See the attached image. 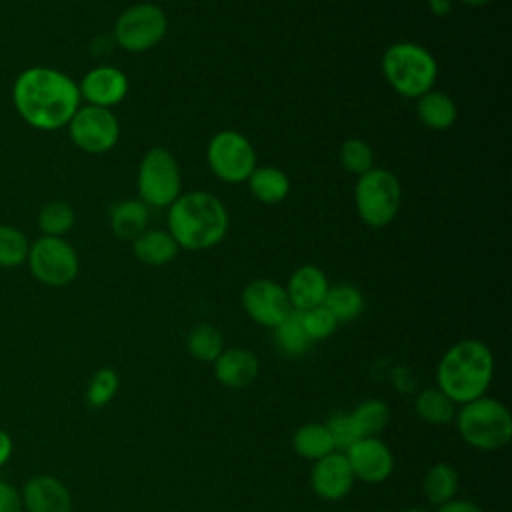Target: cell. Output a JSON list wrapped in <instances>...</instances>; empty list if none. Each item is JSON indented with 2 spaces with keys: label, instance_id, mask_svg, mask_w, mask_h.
Returning a JSON list of instances; mask_svg holds the SVG:
<instances>
[{
  "label": "cell",
  "instance_id": "6da1fadb",
  "mask_svg": "<svg viewBox=\"0 0 512 512\" xmlns=\"http://www.w3.org/2000/svg\"><path fill=\"white\" fill-rule=\"evenodd\" d=\"M80 100L78 84L50 66H30L12 84L16 112L28 126L44 132L68 126Z\"/></svg>",
  "mask_w": 512,
  "mask_h": 512
},
{
  "label": "cell",
  "instance_id": "7a4b0ae2",
  "mask_svg": "<svg viewBox=\"0 0 512 512\" xmlns=\"http://www.w3.org/2000/svg\"><path fill=\"white\" fill-rule=\"evenodd\" d=\"M228 224L226 206L204 190L184 192L168 206V232L184 250L214 248L224 240Z\"/></svg>",
  "mask_w": 512,
  "mask_h": 512
},
{
  "label": "cell",
  "instance_id": "3957f363",
  "mask_svg": "<svg viewBox=\"0 0 512 512\" xmlns=\"http://www.w3.org/2000/svg\"><path fill=\"white\" fill-rule=\"evenodd\" d=\"M492 376L494 356L490 348L476 338H464L442 354L436 366V388L454 404H466L486 394Z\"/></svg>",
  "mask_w": 512,
  "mask_h": 512
},
{
  "label": "cell",
  "instance_id": "277c9868",
  "mask_svg": "<svg viewBox=\"0 0 512 512\" xmlns=\"http://www.w3.org/2000/svg\"><path fill=\"white\" fill-rule=\"evenodd\" d=\"M454 422L460 438L482 452L502 450L512 438L510 410L506 404L486 394L460 404V410L454 414Z\"/></svg>",
  "mask_w": 512,
  "mask_h": 512
},
{
  "label": "cell",
  "instance_id": "5b68a950",
  "mask_svg": "<svg viewBox=\"0 0 512 512\" xmlns=\"http://www.w3.org/2000/svg\"><path fill=\"white\" fill-rule=\"evenodd\" d=\"M382 74L404 98H420L434 88L438 64L430 50L416 42L400 40L386 48L382 56Z\"/></svg>",
  "mask_w": 512,
  "mask_h": 512
},
{
  "label": "cell",
  "instance_id": "8992f818",
  "mask_svg": "<svg viewBox=\"0 0 512 512\" xmlns=\"http://www.w3.org/2000/svg\"><path fill=\"white\" fill-rule=\"evenodd\" d=\"M354 202L358 216L366 226H388L400 210V180L386 168H370L366 174L358 176L354 188Z\"/></svg>",
  "mask_w": 512,
  "mask_h": 512
},
{
  "label": "cell",
  "instance_id": "52a82bcc",
  "mask_svg": "<svg viewBox=\"0 0 512 512\" xmlns=\"http://www.w3.org/2000/svg\"><path fill=\"white\" fill-rule=\"evenodd\" d=\"M136 188L138 198L146 206H170L182 194V174L176 156L164 146H152L140 160Z\"/></svg>",
  "mask_w": 512,
  "mask_h": 512
},
{
  "label": "cell",
  "instance_id": "ba28073f",
  "mask_svg": "<svg viewBox=\"0 0 512 512\" xmlns=\"http://www.w3.org/2000/svg\"><path fill=\"white\" fill-rule=\"evenodd\" d=\"M26 264L30 274L44 286L62 288L76 280L80 260L72 244L56 236H40L30 244Z\"/></svg>",
  "mask_w": 512,
  "mask_h": 512
},
{
  "label": "cell",
  "instance_id": "9c48e42d",
  "mask_svg": "<svg viewBox=\"0 0 512 512\" xmlns=\"http://www.w3.org/2000/svg\"><path fill=\"white\" fill-rule=\"evenodd\" d=\"M206 160L216 178L238 184L246 182L256 168V150L242 132L220 130L206 146Z\"/></svg>",
  "mask_w": 512,
  "mask_h": 512
},
{
  "label": "cell",
  "instance_id": "30bf717a",
  "mask_svg": "<svg viewBox=\"0 0 512 512\" xmlns=\"http://www.w3.org/2000/svg\"><path fill=\"white\" fill-rule=\"evenodd\" d=\"M166 30V12L154 2H138L116 18L114 40L128 52H146L162 42Z\"/></svg>",
  "mask_w": 512,
  "mask_h": 512
},
{
  "label": "cell",
  "instance_id": "8fae6325",
  "mask_svg": "<svg viewBox=\"0 0 512 512\" xmlns=\"http://www.w3.org/2000/svg\"><path fill=\"white\" fill-rule=\"evenodd\" d=\"M68 134L76 148L86 154H104L120 138V124L110 108L92 104L80 106L68 122Z\"/></svg>",
  "mask_w": 512,
  "mask_h": 512
},
{
  "label": "cell",
  "instance_id": "7c38bea8",
  "mask_svg": "<svg viewBox=\"0 0 512 512\" xmlns=\"http://www.w3.org/2000/svg\"><path fill=\"white\" fill-rule=\"evenodd\" d=\"M240 302L250 320L266 328H276L292 312L286 288L268 278L250 280L242 290Z\"/></svg>",
  "mask_w": 512,
  "mask_h": 512
},
{
  "label": "cell",
  "instance_id": "4fadbf2b",
  "mask_svg": "<svg viewBox=\"0 0 512 512\" xmlns=\"http://www.w3.org/2000/svg\"><path fill=\"white\" fill-rule=\"evenodd\" d=\"M344 456L354 478L368 484H380L394 472L392 450L378 436L356 440L348 450H344Z\"/></svg>",
  "mask_w": 512,
  "mask_h": 512
},
{
  "label": "cell",
  "instance_id": "5bb4252c",
  "mask_svg": "<svg viewBox=\"0 0 512 512\" xmlns=\"http://www.w3.org/2000/svg\"><path fill=\"white\" fill-rule=\"evenodd\" d=\"M354 474L348 466L344 452H330L328 456L316 460L310 470L312 492L328 502H338L346 498L354 486Z\"/></svg>",
  "mask_w": 512,
  "mask_h": 512
},
{
  "label": "cell",
  "instance_id": "9a60e30c",
  "mask_svg": "<svg viewBox=\"0 0 512 512\" xmlns=\"http://www.w3.org/2000/svg\"><path fill=\"white\" fill-rule=\"evenodd\" d=\"M24 512H72L70 488L52 474H34L20 488Z\"/></svg>",
  "mask_w": 512,
  "mask_h": 512
},
{
  "label": "cell",
  "instance_id": "2e32d148",
  "mask_svg": "<svg viewBox=\"0 0 512 512\" xmlns=\"http://www.w3.org/2000/svg\"><path fill=\"white\" fill-rule=\"evenodd\" d=\"M80 98L92 106L110 108L120 104L128 94V78L116 66H96L84 74L78 84Z\"/></svg>",
  "mask_w": 512,
  "mask_h": 512
},
{
  "label": "cell",
  "instance_id": "e0dca14e",
  "mask_svg": "<svg viewBox=\"0 0 512 512\" xmlns=\"http://www.w3.org/2000/svg\"><path fill=\"white\" fill-rule=\"evenodd\" d=\"M284 288L292 310L304 312L324 302L330 284L324 270H320L314 264H302L290 274L288 284Z\"/></svg>",
  "mask_w": 512,
  "mask_h": 512
},
{
  "label": "cell",
  "instance_id": "ac0fdd59",
  "mask_svg": "<svg viewBox=\"0 0 512 512\" xmlns=\"http://www.w3.org/2000/svg\"><path fill=\"white\" fill-rule=\"evenodd\" d=\"M214 378L226 388H246L260 374V362L248 348H224L222 354L212 362Z\"/></svg>",
  "mask_w": 512,
  "mask_h": 512
},
{
  "label": "cell",
  "instance_id": "d6986e66",
  "mask_svg": "<svg viewBox=\"0 0 512 512\" xmlns=\"http://www.w3.org/2000/svg\"><path fill=\"white\" fill-rule=\"evenodd\" d=\"M178 244L168 230L146 228L138 238L132 240V252L136 260L148 266H166L178 254Z\"/></svg>",
  "mask_w": 512,
  "mask_h": 512
},
{
  "label": "cell",
  "instance_id": "ffe728a7",
  "mask_svg": "<svg viewBox=\"0 0 512 512\" xmlns=\"http://www.w3.org/2000/svg\"><path fill=\"white\" fill-rule=\"evenodd\" d=\"M416 116L430 130H446L456 122L458 108L448 94L432 88L418 98Z\"/></svg>",
  "mask_w": 512,
  "mask_h": 512
},
{
  "label": "cell",
  "instance_id": "44dd1931",
  "mask_svg": "<svg viewBox=\"0 0 512 512\" xmlns=\"http://www.w3.org/2000/svg\"><path fill=\"white\" fill-rule=\"evenodd\" d=\"M252 196L262 204H278L290 192V178L276 166H256L248 176Z\"/></svg>",
  "mask_w": 512,
  "mask_h": 512
},
{
  "label": "cell",
  "instance_id": "7402d4cb",
  "mask_svg": "<svg viewBox=\"0 0 512 512\" xmlns=\"http://www.w3.org/2000/svg\"><path fill=\"white\" fill-rule=\"evenodd\" d=\"M148 226V206L140 198H128L114 204L110 212V228L122 240L138 238Z\"/></svg>",
  "mask_w": 512,
  "mask_h": 512
},
{
  "label": "cell",
  "instance_id": "603a6c76",
  "mask_svg": "<svg viewBox=\"0 0 512 512\" xmlns=\"http://www.w3.org/2000/svg\"><path fill=\"white\" fill-rule=\"evenodd\" d=\"M422 490L430 504L442 506V504L450 502L452 498H456V494L460 490V476H458L456 468L446 462L432 464L424 474Z\"/></svg>",
  "mask_w": 512,
  "mask_h": 512
},
{
  "label": "cell",
  "instance_id": "cb8c5ba5",
  "mask_svg": "<svg viewBox=\"0 0 512 512\" xmlns=\"http://www.w3.org/2000/svg\"><path fill=\"white\" fill-rule=\"evenodd\" d=\"M292 448L300 458L312 460V462L336 450L326 424H318V422H308L298 426L292 436Z\"/></svg>",
  "mask_w": 512,
  "mask_h": 512
},
{
  "label": "cell",
  "instance_id": "d4e9b609",
  "mask_svg": "<svg viewBox=\"0 0 512 512\" xmlns=\"http://www.w3.org/2000/svg\"><path fill=\"white\" fill-rule=\"evenodd\" d=\"M416 416L432 426H444L454 420L456 404L440 388H424L414 400Z\"/></svg>",
  "mask_w": 512,
  "mask_h": 512
},
{
  "label": "cell",
  "instance_id": "484cf974",
  "mask_svg": "<svg viewBox=\"0 0 512 512\" xmlns=\"http://www.w3.org/2000/svg\"><path fill=\"white\" fill-rule=\"evenodd\" d=\"M322 304L328 308V312L336 318L338 324L350 322L362 314L364 294L352 284H336L328 288Z\"/></svg>",
  "mask_w": 512,
  "mask_h": 512
},
{
  "label": "cell",
  "instance_id": "4316f807",
  "mask_svg": "<svg viewBox=\"0 0 512 512\" xmlns=\"http://www.w3.org/2000/svg\"><path fill=\"white\" fill-rule=\"evenodd\" d=\"M186 348L200 362H214L224 350V336L212 324H196L186 336Z\"/></svg>",
  "mask_w": 512,
  "mask_h": 512
},
{
  "label": "cell",
  "instance_id": "83f0119b",
  "mask_svg": "<svg viewBox=\"0 0 512 512\" xmlns=\"http://www.w3.org/2000/svg\"><path fill=\"white\" fill-rule=\"evenodd\" d=\"M274 338H276L278 348L288 356H300L312 346V340L304 330V324H302V318H300L298 310H292L274 328Z\"/></svg>",
  "mask_w": 512,
  "mask_h": 512
},
{
  "label": "cell",
  "instance_id": "f1b7e54d",
  "mask_svg": "<svg viewBox=\"0 0 512 512\" xmlns=\"http://www.w3.org/2000/svg\"><path fill=\"white\" fill-rule=\"evenodd\" d=\"M76 222L74 208L64 200H50L38 212V228L42 236L64 238Z\"/></svg>",
  "mask_w": 512,
  "mask_h": 512
},
{
  "label": "cell",
  "instance_id": "f546056e",
  "mask_svg": "<svg viewBox=\"0 0 512 512\" xmlns=\"http://www.w3.org/2000/svg\"><path fill=\"white\" fill-rule=\"evenodd\" d=\"M350 416H352L360 436L366 438V436H378L386 428V424L390 420V410L384 400L370 398V400L360 402L350 412Z\"/></svg>",
  "mask_w": 512,
  "mask_h": 512
},
{
  "label": "cell",
  "instance_id": "4dcf8cb0",
  "mask_svg": "<svg viewBox=\"0 0 512 512\" xmlns=\"http://www.w3.org/2000/svg\"><path fill=\"white\" fill-rule=\"evenodd\" d=\"M30 242L22 230L0 224V268H18L26 262Z\"/></svg>",
  "mask_w": 512,
  "mask_h": 512
},
{
  "label": "cell",
  "instance_id": "1f68e13d",
  "mask_svg": "<svg viewBox=\"0 0 512 512\" xmlns=\"http://www.w3.org/2000/svg\"><path fill=\"white\" fill-rule=\"evenodd\" d=\"M338 158H340V164L344 166V170L350 174H356V176H362L370 168H374V152H372L370 144L364 142L362 138L344 140L338 150Z\"/></svg>",
  "mask_w": 512,
  "mask_h": 512
},
{
  "label": "cell",
  "instance_id": "d6a6232c",
  "mask_svg": "<svg viewBox=\"0 0 512 512\" xmlns=\"http://www.w3.org/2000/svg\"><path fill=\"white\" fill-rule=\"evenodd\" d=\"M120 386V378L114 368H98L86 388V402L90 408H104L116 396Z\"/></svg>",
  "mask_w": 512,
  "mask_h": 512
},
{
  "label": "cell",
  "instance_id": "836d02e7",
  "mask_svg": "<svg viewBox=\"0 0 512 512\" xmlns=\"http://www.w3.org/2000/svg\"><path fill=\"white\" fill-rule=\"evenodd\" d=\"M300 318H302L304 330H306V334L310 336L312 342H316V340H326L328 336L334 334V330H336V326H338L336 318L328 312V308H326L324 304L300 312Z\"/></svg>",
  "mask_w": 512,
  "mask_h": 512
},
{
  "label": "cell",
  "instance_id": "e575fe53",
  "mask_svg": "<svg viewBox=\"0 0 512 512\" xmlns=\"http://www.w3.org/2000/svg\"><path fill=\"white\" fill-rule=\"evenodd\" d=\"M326 428L332 436V442H334V448L338 452H344L348 450L356 440H360V432L350 416V412H338V414H332L330 420L326 422Z\"/></svg>",
  "mask_w": 512,
  "mask_h": 512
},
{
  "label": "cell",
  "instance_id": "d590c367",
  "mask_svg": "<svg viewBox=\"0 0 512 512\" xmlns=\"http://www.w3.org/2000/svg\"><path fill=\"white\" fill-rule=\"evenodd\" d=\"M0 512H24L20 488L8 480H0Z\"/></svg>",
  "mask_w": 512,
  "mask_h": 512
},
{
  "label": "cell",
  "instance_id": "8d00e7d4",
  "mask_svg": "<svg viewBox=\"0 0 512 512\" xmlns=\"http://www.w3.org/2000/svg\"><path fill=\"white\" fill-rule=\"evenodd\" d=\"M436 512H484L476 502L464 500V498H452L450 502L438 506Z\"/></svg>",
  "mask_w": 512,
  "mask_h": 512
},
{
  "label": "cell",
  "instance_id": "74e56055",
  "mask_svg": "<svg viewBox=\"0 0 512 512\" xmlns=\"http://www.w3.org/2000/svg\"><path fill=\"white\" fill-rule=\"evenodd\" d=\"M12 454H14V440L4 428H0V468H4L10 462Z\"/></svg>",
  "mask_w": 512,
  "mask_h": 512
},
{
  "label": "cell",
  "instance_id": "f35d334b",
  "mask_svg": "<svg viewBox=\"0 0 512 512\" xmlns=\"http://www.w3.org/2000/svg\"><path fill=\"white\" fill-rule=\"evenodd\" d=\"M428 8L434 16H448L452 10V2L450 0H426Z\"/></svg>",
  "mask_w": 512,
  "mask_h": 512
},
{
  "label": "cell",
  "instance_id": "ab89813d",
  "mask_svg": "<svg viewBox=\"0 0 512 512\" xmlns=\"http://www.w3.org/2000/svg\"><path fill=\"white\" fill-rule=\"evenodd\" d=\"M460 2H464V4H468V6H484V4H488V2H492V0H460Z\"/></svg>",
  "mask_w": 512,
  "mask_h": 512
},
{
  "label": "cell",
  "instance_id": "60d3db41",
  "mask_svg": "<svg viewBox=\"0 0 512 512\" xmlns=\"http://www.w3.org/2000/svg\"><path fill=\"white\" fill-rule=\"evenodd\" d=\"M400 512H428L424 508H406V510H400Z\"/></svg>",
  "mask_w": 512,
  "mask_h": 512
}]
</instances>
